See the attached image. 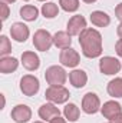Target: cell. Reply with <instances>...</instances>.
<instances>
[{
	"mask_svg": "<svg viewBox=\"0 0 122 123\" xmlns=\"http://www.w3.org/2000/svg\"><path fill=\"white\" fill-rule=\"evenodd\" d=\"M79 44L82 47L83 56L95 59L102 55V36L96 29L86 27L79 34Z\"/></svg>",
	"mask_w": 122,
	"mask_h": 123,
	"instance_id": "6da1fadb",
	"label": "cell"
},
{
	"mask_svg": "<svg viewBox=\"0 0 122 123\" xmlns=\"http://www.w3.org/2000/svg\"><path fill=\"white\" fill-rule=\"evenodd\" d=\"M70 93L65 86H49L45 92V97L55 105H62L69 100Z\"/></svg>",
	"mask_w": 122,
	"mask_h": 123,
	"instance_id": "7a4b0ae2",
	"label": "cell"
},
{
	"mask_svg": "<svg viewBox=\"0 0 122 123\" xmlns=\"http://www.w3.org/2000/svg\"><path fill=\"white\" fill-rule=\"evenodd\" d=\"M45 79L47 82L49 86H63L68 76L65 69L61 66H50L49 69H46L45 72Z\"/></svg>",
	"mask_w": 122,
	"mask_h": 123,
	"instance_id": "3957f363",
	"label": "cell"
},
{
	"mask_svg": "<svg viewBox=\"0 0 122 123\" xmlns=\"http://www.w3.org/2000/svg\"><path fill=\"white\" fill-rule=\"evenodd\" d=\"M53 44V36L45 29H39L34 31L33 36V46L39 52H47Z\"/></svg>",
	"mask_w": 122,
	"mask_h": 123,
	"instance_id": "277c9868",
	"label": "cell"
},
{
	"mask_svg": "<svg viewBox=\"0 0 122 123\" xmlns=\"http://www.w3.org/2000/svg\"><path fill=\"white\" fill-rule=\"evenodd\" d=\"M40 89L39 79L33 74H26L20 79V90L25 96H34Z\"/></svg>",
	"mask_w": 122,
	"mask_h": 123,
	"instance_id": "5b68a950",
	"label": "cell"
},
{
	"mask_svg": "<svg viewBox=\"0 0 122 123\" xmlns=\"http://www.w3.org/2000/svg\"><path fill=\"white\" fill-rule=\"evenodd\" d=\"M99 70H101V73H103L106 76L116 74L121 70V62L112 56H105L99 60Z\"/></svg>",
	"mask_w": 122,
	"mask_h": 123,
	"instance_id": "8992f818",
	"label": "cell"
},
{
	"mask_svg": "<svg viewBox=\"0 0 122 123\" xmlns=\"http://www.w3.org/2000/svg\"><path fill=\"white\" fill-rule=\"evenodd\" d=\"M82 110L88 115H93L96 112L101 110V100L98 97V94L95 93H86L82 99Z\"/></svg>",
	"mask_w": 122,
	"mask_h": 123,
	"instance_id": "52a82bcc",
	"label": "cell"
},
{
	"mask_svg": "<svg viewBox=\"0 0 122 123\" xmlns=\"http://www.w3.org/2000/svg\"><path fill=\"white\" fill-rule=\"evenodd\" d=\"M59 62L65 67H76L79 64V62H81V56H79V53L75 49L68 47V49H63L61 52Z\"/></svg>",
	"mask_w": 122,
	"mask_h": 123,
	"instance_id": "ba28073f",
	"label": "cell"
},
{
	"mask_svg": "<svg viewBox=\"0 0 122 123\" xmlns=\"http://www.w3.org/2000/svg\"><path fill=\"white\" fill-rule=\"evenodd\" d=\"M66 29H68L66 31L70 36H79L82 31L86 29V20H85V17L81 16V14L72 16L69 19V22H68V27Z\"/></svg>",
	"mask_w": 122,
	"mask_h": 123,
	"instance_id": "9c48e42d",
	"label": "cell"
},
{
	"mask_svg": "<svg viewBox=\"0 0 122 123\" xmlns=\"http://www.w3.org/2000/svg\"><path fill=\"white\" fill-rule=\"evenodd\" d=\"M10 116L16 123H27L32 119V110L26 105H17L12 109Z\"/></svg>",
	"mask_w": 122,
	"mask_h": 123,
	"instance_id": "30bf717a",
	"label": "cell"
},
{
	"mask_svg": "<svg viewBox=\"0 0 122 123\" xmlns=\"http://www.w3.org/2000/svg\"><path fill=\"white\" fill-rule=\"evenodd\" d=\"M10 34H12V37H13L16 42H19V43H25V42L27 40L30 31H29V27H27L25 23L16 22V23H13L12 27H10Z\"/></svg>",
	"mask_w": 122,
	"mask_h": 123,
	"instance_id": "8fae6325",
	"label": "cell"
},
{
	"mask_svg": "<svg viewBox=\"0 0 122 123\" xmlns=\"http://www.w3.org/2000/svg\"><path fill=\"white\" fill-rule=\"evenodd\" d=\"M22 64L27 70H37L40 66V59L34 52H23L22 53Z\"/></svg>",
	"mask_w": 122,
	"mask_h": 123,
	"instance_id": "7c38bea8",
	"label": "cell"
},
{
	"mask_svg": "<svg viewBox=\"0 0 122 123\" xmlns=\"http://www.w3.org/2000/svg\"><path fill=\"white\" fill-rule=\"evenodd\" d=\"M39 116L43 120H52L56 116H61V110L55 106V103H45L39 107Z\"/></svg>",
	"mask_w": 122,
	"mask_h": 123,
	"instance_id": "4fadbf2b",
	"label": "cell"
},
{
	"mask_svg": "<svg viewBox=\"0 0 122 123\" xmlns=\"http://www.w3.org/2000/svg\"><path fill=\"white\" fill-rule=\"evenodd\" d=\"M101 112H102V115L109 120L112 116L121 113L122 106L118 103V102H115V100H109V102H105V103H103V106L101 107Z\"/></svg>",
	"mask_w": 122,
	"mask_h": 123,
	"instance_id": "5bb4252c",
	"label": "cell"
},
{
	"mask_svg": "<svg viewBox=\"0 0 122 123\" xmlns=\"http://www.w3.org/2000/svg\"><path fill=\"white\" fill-rule=\"evenodd\" d=\"M69 80H70V85H72L73 87L81 89V87H83V86L86 85V82H88V74H86L83 70L76 69V70L70 72V74H69Z\"/></svg>",
	"mask_w": 122,
	"mask_h": 123,
	"instance_id": "9a60e30c",
	"label": "cell"
},
{
	"mask_svg": "<svg viewBox=\"0 0 122 123\" xmlns=\"http://www.w3.org/2000/svg\"><path fill=\"white\" fill-rule=\"evenodd\" d=\"M53 44L58 49H62V50L63 49H68L72 44V36L68 31H58L53 36Z\"/></svg>",
	"mask_w": 122,
	"mask_h": 123,
	"instance_id": "2e32d148",
	"label": "cell"
},
{
	"mask_svg": "<svg viewBox=\"0 0 122 123\" xmlns=\"http://www.w3.org/2000/svg\"><path fill=\"white\" fill-rule=\"evenodd\" d=\"M17 67H19V60L16 57L6 56V57H1L0 59V73H3V74H7V73L14 72Z\"/></svg>",
	"mask_w": 122,
	"mask_h": 123,
	"instance_id": "e0dca14e",
	"label": "cell"
},
{
	"mask_svg": "<svg viewBox=\"0 0 122 123\" xmlns=\"http://www.w3.org/2000/svg\"><path fill=\"white\" fill-rule=\"evenodd\" d=\"M91 22H92V25H95L96 27H106L111 23V17L105 12L95 10V12H92V14H91Z\"/></svg>",
	"mask_w": 122,
	"mask_h": 123,
	"instance_id": "ac0fdd59",
	"label": "cell"
},
{
	"mask_svg": "<svg viewBox=\"0 0 122 123\" xmlns=\"http://www.w3.org/2000/svg\"><path fill=\"white\" fill-rule=\"evenodd\" d=\"M20 16L23 20L26 22H34L39 16V10L36 6H32V4H25L22 9H20Z\"/></svg>",
	"mask_w": 122,
	"mask_h": 123,
	"instance_id": "d6986e66",
	"label": "cell"
},
{
	"mask_svg": "<svg viewBox=\"0 0 122 123\" xmlns=\"http://www.w3.org/2000/svg\"><path fill=\"white\" fill-rule=\"evenodd\" d=\"M106 90L112 97H122V77H115L108 83Z\"/></svg>",
	"mask_w": 122,
	"mask_h": 123,
	"instance_id": "ffe728a7",
	"label": "cell"
},
{
	"mask_svg": "<svg viewBox=\"0 0 122 123\" xmlns=\"http://www.w3.org/2000/svg\"><path fill=\"white\" fill-rule=\"evenodd\" d=\"M79 107L75 105V103H69V105H66L65 106V109H63V115H65V119L66 120H69V122H76L78 119H79Z\"/></svg>",
	"mask_w": 122,
	"mask_h": 123,
	"instance_id": "44dd1931",
	"label": "cell"
},
{
	"mask_svg": "<svg viewBox=\"0 0 122 123\" xmlns=\"http://www.w3.org/2000/svg\"><path fill=\"white\" fill-rule=\"evenodd\" d=\"M42 14L45 16V19H53V17H56V16L59 14V7H58V4H56V3H52V1L45 3V4L42 6Z\"/></svg>",
	"mask_w": 122,
	"mask_h": 123,
	"instance_id": "7402d4cb",
	"label": "cell"
},
{
	"mask_svg": "<svg viewBox=\"0 0 122 123\" xmlns=\"http://www.w3.org/2000/svg\"><path fill=\"white\" fill-rule=\"evenodd\" d=\"M59 6L65 12H76L79 9V0H59Z\"/></svg>",
	"mask_w": 122,
	"mask_h": 123,
	"instance_id": "603a6c76",
	"label": "cell"
},
{
	"mask_svg": "<svg viewBox=\"0 0 122 123\" xmlns=\"http://www.w3.org/2000/svg\"><path fill=\"white\" fill-rule=\"evenodd\" d=\"M12 52V44H10V40L7 39V36H1L0 37V56L1 57H6L9 53Z\"/></svg>",
	"mask_w": 122,
	"mask_h": 123,
	"instance_id": "cb8c5ba5",
	"label": "cell"
},
{
	"mask_svg": "<svg viewBox=\"0 0 122 123\" xmlns=\"http://www.w3.org/2000/svg\"><path fill=\"white\" fill-rule=\"evenodd\" d=\"M9 13H10V10H9L7 3H1V20H3V22L9 17Z\"/></svg>",
	"mask_w": 122,
	"mask_h": 123,
	"instance_id": "d4e9b609",
	"label": "cell"
},
{
	"mask_svg": "<svg viewBox=\"0 0 122 123\" xmlns=\"http://www.w3.org/2000/svg\"><path fill=\"white\" fill-rule=\"evenodd\" d=\"M115 16H116L118 20H121V23H122V3H119L115 7Z\"/></svg>",
	"mask_w": 122,
	"mask_h": 123,
	"instance_id": "484cf974",
	"label": "cell"
},
{
	"mask_svg": "<svg viewBox=\"0 0 122 123\" xmlns=\"http://www.w3.org/2000/svg\"><path fill=\"white\" fill-rule=\"evenodd\" d=\"M115 52H116V55L122 57V39H119L118 42H116V44H115Z\"/></svg>",
	"mask_w": 122,
	"mask_h": 123,
	"instance_id": "4316f807",
	"label": "cell"
},
{
	"mask_svg": "<svg viewBox=\"0 0 122 123\" xmlns=\"http://www.w3.org/2000/svg\"><path fill=\"white\" fill-rule=\"evenodd\" d=\"M109 123H122V112L118 113V115H115V116H112L109 119Z\"/></svg>",
	"mask_w": 122,
	"mask_h": 123,
	"instance_id": "83f0119b",
	"label": "cell"
},
{
	"mask_svg": "<svg viewBox=\"0 0 122 123\" xmlns=\"http://www.w3.org/2000/svg\"><path fill=\"white\" fill-rule=\"evenodd\" d=\"M50 123H66V120L63 117H61V116H56V117H53L50 120Z\"/></svg>",
	"mask_w": 122,
	"mask_h": 123,
	"instance_id": "f1b7e54d",
	"label": "cell"
},
{
	"mask_svg": "<svg viewBox=\"0 0 122 123\" xmlns=\"http://www.w3.org/2000/svg\"><path fill=\"white\" fill-rule=\"evenodd\" d=\"M116 33H118V36H119V39H122V23L118 26V29H116Z\"/></svg>",
	"mask_w": 122,
	"mask_h": 123,
	"instance_id": "f546056e",
	"label": "cell"
},
{
	"mask_svg": "<svg viewBox=\"0 0 122 123\" xmlns=\"http://www.w3.org/2000/svg\"><path fill=\"white\" fill-rule=\"evenodd\" d=\"M82 1H85V3H88V4H92V3H95L96 0H82Z\"/></svg>",
	"mask_w": 122,
	"mask_h": 123,
	"instance_id": "4dcf8cb0",
	"label": "cell"
},
{
	"mask_svg": "<svg viewBox=\"0 0 122 123\" xmlns=\"http://www.w3.org/2000/svg\"><path fill=\"white\" fill-rule=\"evenodd\" d=\"M1 1H3V3H14L16 0H1Z\"/></svg>",
	"mask_w": 122,
	"mask_h": 123,
	"instance_id": "1f68e13d",
	"label": "cell"
},
{
	"mask_svg": "<svg viewBox=\"0 0 122 123\" xmlns=\"http://www.w3.org/2000/svg\"><path fill=\"white\" fill-rule=\"evenodd\" d=\"M37 1H46V0H37Z\"/></svg>",
	"mask_w": 122,
	"mask_h": 123,
	"instance_id": "d6a6232c",
	"label": "cell"
},
{
	"mask_svg": "<svg viewBox=\"0 0 122 123\" xmlns=\"http://www.w3.org/2000/svg\"><path fill=\"white\" fill-rule=\"evenodd\" d=\"M34 123H43V122H34Z\"/></svg>",
	"mask_w": 122,
	"mask_h": 123,
	"instance_id": "836d02e7",
	"label": "cell"
},
{
	"mask_svg": "<svg viewBox=\"0 0 122 123\" xmlns=\"http://www.w3.org/2000/svg\"><path fill=\"white\" fill-rule=\"evenodd\" d=\"M25 1H29V0H25Z\"/></svg>",
	"mask_w": 122,
	"mask_h": 123,
	"instance_id": "e575fe53",
	"label": "cell"
}]
</instances>
